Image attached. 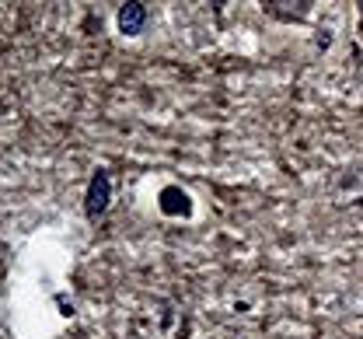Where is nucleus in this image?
I'll list each match as a JSON object with an SVG mask.
<instances>
[{"mask_svg": "<svg viewBox=\"0 0 363 339\" xmlns=\"http://www.w3.org/2000/svg\"><path fill=\"white\" fill-rule=\"evenodd\" d=\"M262 7L272 11L276 18H283V21H294V18H304L308 14L311 0H262Z\"/></svg>", "mask_w": 363, "mask_h": 339, "instance_id": "obj_4", "label": "nucleus"}, {"mask_svg": "<svg viewBox=\"0 0 363 339\" xmlns=\"http://www.w3.org/2000/svg\"><path fill=\"white\" fill-rule=\"evenodd\" d=\"M357 4H360V18H363V0H357Z\"/></svg>", "mask_w": 363, "mask_h": 339, "instance_id": "obj_6", "label": "nucleus"}, {"mask_svg": "<svg viewBox=\"0 0 363 339\" xmlns=\"http://www.w3.org/2000/svg\"><path fill=\"white\" fill-rule=\"evenodd\" d=\"M157 206H161V213H168V217H189V213H192V199H189V193L179 189V186L161 189Z\"/></svg>", "mask_w": 363, "mask_h": 339, "instance_id": "obj_3", "label": "nucleus"}, {"mask_svg": "<svg viewBox=\"0 0 363 339\" xmlns=\"http://www.w3.org/2000/svg\"><path fill=\"white\" fill-rule=\"evenodd\" d=\"M108 199H112V179H108V172H94L88 182V196H84V213H88L91 221L101 217L108 210Z\"/></svg>", "mask_w": 363, "mask_h": 339, "instance_id": "obj_1", "label": "nucleus"}, {"mask_svg": "<svg viewBox=\"0 0 363 339\" xmlns=\"http://www.w3.org/2000/svg\"><path fill=\"white\" fill-rule=\"evenodd\" d=\"M210 4H213L217 11H224V7H227V0H210Z\"/></svg>", "mask_w": 363, "mask_h": 339, "instance_id": "obj_5", "label": "nucleus"}, {"mask_svg": "<svg viewBox=\"0 0 363 339\" xmlns=\"http://www.w3.org/2000/svg\"><path fill=\"white\" fill-rule=\"evenodd\" d=\"M116 25H119L123 35H140L143 25H147V7H143V0H126V4L119 7Z\"/></svg>", "mask_w": 363, "mask_h": 339, "instance_id": "obj_2", "label": "nucleus"}]
</instances>
